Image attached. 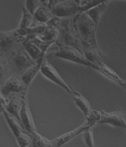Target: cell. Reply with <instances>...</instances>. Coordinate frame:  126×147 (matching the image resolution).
Returning a JSON list of instances; mask_svg holds the SVG:
<instances>
[{"instance_id": "obj_1", "label": "cell", "mask_w": 126, "mask_h": 147, "mask_svg": "<svg viewBox=\"0 0 126 147\" xmlns=\"http://www.w3.org/2000/svg\"><path fill=\"white\" fill-rule=\"evenodd\" d=\"M72 21L76 32L83 46V51L86 49H100L96 40L97 27L87 13L85 11L79 12L74 18H72Z\"/></svg>"}, {"instance_id": "obj_2", "label": "cell", "mask_w": 126, "mask_h": 147, "mask_svg": "<svg viewBox=\"0 0 126 147\" xmlns=\"http://www.w3.org/2000/svg\"><path fill=\"white\" fill-rule=\"evenodd\" d=\"M45 57L48 60L50 58L54 57H59L64 60L69 61L74 63L80 64L82 65H85L87 67H90L96 69L98 72H101V70L99 67L93 63H91L90 61H88L84 56V53H82L77 49L69 47V46L59 45L54 42L52 45L46 51Z\"/></svg>"}, {"instance_id": "obj_3", "label": "cell", "mask_w": 126, "mask_h": 147, "mask_svg": "<svg viewBox=\"0 0 126 147\" xmlns=\"http://www.w3.org/2000/svg\"><path fill=\"white\" fill-rule=\"evenodd\" d=\"M55 43L72 47L83 53V46L73 26L72 18H61L59 34Z\"/></svg>"}, {"instance_id": "obj_4", "label": "cell", "mask_w": 126, "mask_h": 147, "mask_svg": "<svg viewBox=\"0 0 126 147\" xmlns=\"http://www.w3.org/2000/svg\"><path fill=\"white\" fill-rule=\"evenodd\" d=\"M25 37L16 30L0 32V53L11 56L14 51L22 45Z\"/></svg>"}, {"instance_id": "obj_5", "label": "cell", "mask_w": 126, "mask_h": 147, "mask_svg": "<svg viewBox=\"0 0 126 147\" xmlns=\"http://www.w3.org/2000/svg\"><path fill=\"white\" fill-rule=\"evenodd\" d=\"M10 57L12 61L14 72L20 75L36 62L32 58L22 45L13 52Z\"/></svg>"}, {"instance_id": "obj_6", "label": "cell", "mask_w": 126, "mask_h": 147, "mask_svg": "<svg viewBox=\"0 0 126 147\" xmlns=\"http://www.w3.org/2000/svg\"><path fill=\"white\" fill-rule=\"evenodd\" d=\"M28 88V87L24 84L21 76L14 73L2 85L1 95L8 98L12 94H24L27 92Z\"/></svg>"}, {"instance_id": "obj_7", "label": "cell", "mask_w": 126, "mask_h": 147, "mask_svg": "<svg viewBox=\"0 0 126 147\" xmlns=\"http://www.w3.org/2000/svg\"><path fill=\"white\" fill-rule=\"evenodd\" d=\"M40 72L47 80H51V82H53L55 84H57L58 86L62 87V89L66 90L67 93H74L75 90H73L70 86H69L68 84H66V81L62 78V76L58 73V72L55 69L54 66L49 62V61H48V59L46 57H44V59L43 61L42 65H41Z\"/></svg>"}, {"instance_id": "obj_8", "label": "cell", "mask_w": 126, "mask_h": 147, "mask_svg": "<svg viewBox=\"0 0 126 147\" xmlns=\"http://www.w3.org/2000/svg\"><path fill=\"white\" fill-rule=\"evenodd\" d=\"M54 17L59 18H69L80 12L77 0H64L51 8Z\"/></svg>"}, {"instance_id": "obj_9", "label": "cell", "mask_w": 126, "mask_h": 147, "mask_svg": "<svg viewBox=\"0 0 126 147\" xmlns=\"http://www.w3.org/2000/svg\"><path fill=\"white\" fill-rule=\"evenodd\" d=\"M101 111V119L99 123H107L117 127L126 128V113L121 107L117 108L114 112L106 113Z\"/></svg>"}, {"instance_id": "obj_10", "label": "cell", "mask_w": 126, "mask_h": 147, "mask_svg": "<svg viewBox=\"0 0 126 147\" xmlns=\"http://www.w3.org/2000/svg\"><path fill=\"white\" fill-rule=\"evenodd\" d=\"M61 18L54 17L47 23V28H46L44 32L42 35H40L39 37V39L44 42H47L48 44H53L56 42L58 39V36L59 34V28H60Z\"/></svg>"}, {"instance_id": "obj_11", "label": "cell", "mask_w": 126, "mask_h": 147, "mask_svg": "<svg viewBox=\"0 0 126 147\" xmlns=\"http://www.w3.org/2000/svg\"><path fill=\"white\" fill-rule=\"evenodd\" d=\"M26 94L24 96V98L22 101V105H21V110H20V120L25 131L28 132L31 135H35L37 131H36L34 120L32 117V113L28 107Z\"/></svg>"}, {"instance_id": "obj_12", "label": "cell", "mask_w": 126, "mask_h": 147, "mask_svg": "<svg viewBox=\"0 0 126 147\" xmlns=\"http://www.w3.org/2000/svg\"><path fill=\"white\" fill-rule=\"evenodd\" d=\"M27 94H12L7 98L8 102L6 104V111L14 117H15L18 120H20V110H21L22 101L24 96Z\"/></svg>"}, {"instance_id": "obj_13", "label": "cell", "mask_w": 126, "mask_h": 147, "mask_svg": "<svg viewBox=\"0 0 126 147\" xmlns=\"http://www.w3.org/2000/svg\"><path fill=\"white\" fill-rule=\"evenodd\" d=\"M89 127L93 126L91 125L90 123H88L87 120H86L81 126H80L77 128L72 130V131H70L66 132V133L63 134V135H62L59 137H58L57 138L52 140L53 146H62V145L66 144V142L70 141L73 138H75L77 135H78L79 134L82 133L87 127Z\"/></svg>"}, {"instance_id": "obj_14", "label": "cell", "mask_w": 126, "mask_h": 147, "mask_svg": "<svg viewBox=\"0 0 126 147\" xmlns=\"http://www.w3.org/2000/svg\"><path fill=\"white\" fill-rule=\"evenodd\" d=\"M14 73V72L10 56L0 53V84L3 85L4 82Z\"/></svg>"}, {"instance_id": "obj_15", "label": "cell", "mask_w": 126, "mask_h": 147, "mask_svg": "<svg viewBox=\"0 0 126 147\" xmlns=\"http://www.w3.org/2000/svg\"><path fill=\"white\" fill-rule=\"evenodd\" d=\"M46 54V53H45ZM45 57V54L39 58V60L36 61V62L33 65L29 67L28 69H26L22 74H21V78L24 82V84L27 85V87H29L31 83L33 82L34 78L36 77V75L38 74V72H40V68L41 65L43 63V61Z\"/></svg>"}, {"instance_id": "obj_16", "label": "cell", "mask_w": 126, "mask_h": 147, "mask_svg": "<svg viewBox=\"0 0 126 147\" xmlns=\"http://www.w3.org/2000/svg\"><path fill=\"white\" fill-rule=\"evenodd\" d=\"M3 115H4V117L6 120V123L9 125V128H10L11 131L16 138H18L21 134H22L23 132L25 131V129L24 128L21 121L18 120L15 117L9 114V113H7L6 110L3 112Z\"/></svg>"}, {"instance_id": "obj_17", "label": "cell", "mask_w": 126, "mask_h": 147, "mask_svg": "<svg viewBox=\"0 0 126 147\" xmlns=\"http://www.w3.org/2000/svg\"><path fill=\"white\" fill-rule=\"evenodd\" d=\"M110 1H105L103 3H101L96 5V6L91 7V9H87L85 12L87 13V14L91 18V19L94 21V23L96 24V27H98L102 14L105 11L106 7L108 6V3Z\"/></svg>"}, {"instance_id": "obj_18", "label": "cell", "mask_w": 126, "mask_h": 147, "mask_svg": "<svg viewBox=\"0 0 126 147\" xmlns=\"http://www.w3.org/2000/svg\"><path fill=\"white\" fill-rule=\"evenodd\" d=\"M33 16L36 21L41 23H48L51 19L54 18V15L51 12V8L48 6L40 5V6L33 13Z\"/></svg>"}, {"instance_id": "obj_19", "label": "cell", "mask_w": 126, "mask_h": 147, "mask_svg": "<svg viewBox=\"0 0 126 147\" xmlns=\"http://www.w3.org/2000/svg\"><path fill=\"white\" fill-rule=\"evenodd\" d=\"M22 46L33 60H35L36 61L39 60L46 53V51H42L36 43H34L30 39H25L24 42H22Z\"/></svg>"}, {"instance_id": "obj_20", "label": "cell", "mask_w": 126, "mask_h": 147, "mask_svg": "<svg viewBox=\"0 0 126 147\" xmlns=\"http://www.w3.org/2000/svg\"><path fill=\"white\" fill-rule=\"evenodd\" d=\"M73 94H74L73 99H74V102H75L76 105H77L78 108L84 113V116H86L88 113V112L91 109L89 102L78 91H76L75 90Z\"/></svg>"}, {"instance_id": "obj_21", "label": "cell", "mask_w": 126, "mask_h": 147, "mask_svg": "<svg viewBox=\"0 0 126 147\" xmlns=\"http://www.w3.org/2000/svg\"><path fill=\"white\" fill-rule=\"evenodd\" d=\"M35 20L34 16L31 12H29L25 7L22 6V18H21V23L19 24L18 28L23 29L27 28L33 24V21Z\"/></svg>"}, {"instance_id": "obj_22", "label": "cell", "mask_w": 126, "mask_h": 147, "mask_svg": "<svg viewBox=\"0 0 126 147\" xmlns=\"http://www.w3.org/2000/svg\"><path fill=\"white\" fill-rule=\"evenodd\" d=\"M31 146H53V143H52V140H49L48 138L36 132L35 135H32Z\"/></svg>"}, {"instance_id": "obj_23", "label": "cell", "mask_w": 126, "mask_h": 147, "mask_svg": "<svg viewBox=\"0 0 126 147\" xmlns=\"http://www.w3.org/2000/svg\"><path fill=\"white\" fill-rule=\"evenodd\" d=\"M105 1H110V0H77V6H78L80 12L86 11L91 9V7L98 5L99 3H103Z\"/></svg>"}, {"instance_id": "obj_24", "label": "cell", "mask_w": 126, "mask_h": 147, "mask_svg": "<svg viewBox=\"0 0 126 147\" xmlns=\"http://www.w3.org/2000/svg\"><path fill=\"white\" fill-rule=\"evenodd\" d=\"M86 120L91 125L95 126L96 124L99 123L101 119V111L100 110H95L91 109L86 116Z\"/></svg>"}, {"instance_id": "obj_25", "label": "cell", "mask_w": 126, "mask_h": 147, "mask_svg": "<svg viewBox=\"0 0 126 147\" xmlns=\"http://www.w3.org/2000/svg\"><path fill=\"white\" fill-rule=\"evenodd\" d=\"M84 139L85 143L87 146L91 147H93L95 146L94 144V135H93V129L92 127H87L84 131Z\"/></svg>"}, {"instance_id": "obj_26", "label": "cell", "mask_w": 126, "mask_h": 147, "mask_svg": "<svg viewBox=\"0 0 126 147\" xmlns=\"http://www.w3.org/2000/svg\"><path fill=\"white\" fill-rule=\"evenodd\" d=\"M40 5L41 3L39 0H25V8L33 14Z\"/></svg>"}, {"instance_id": "obj_27", "label": "cell", "mask_w": 126, "mask_h": 147, "mask_svg": "<svg viewBox=\"0 0 126 147\" xmlns=\"http://www.w3.org/2000/svg\"><path fill=\"white\" fill-rule=\"evenodd\" d=\"M7 102H8L7 98H5L3 95L0 96V113H3V112L6 110Z\"/></svg>"}, {"instance_id": "obj_28", "label": "cell", "mask_w": 126, "mask_h": 147, "mask_svg": "<svg viewBox=\"0 0 126 147\" xmlns=\"http://www.w3.org/2000/svg\"><path fill=\"white\" fill-rule=\"evenodd\" d=\"M62 0H50V2H49V4H48V6L51 8L52 6H54L55 4H57V3H60L62 2Z\"/></svg>"}, {"instance_id": "obj_29", "label": "cell", "mask_w": 126, "mask_h": 147, "mask_svg": "<svg viewBox=\"0 0 126 147\" xmlns=\"http://www.w3.org/2000/svg\"><path fill=\"white\" fill-rule=\"evenodd\" d=\"M39 2L41 3V5H44V6H48L50 0H39Z\"/></svg>"}, {"instance_id": "obj_30", "label": "cell", "mask_w": 126, "mask_h": 147, "mask_svg": "<svg viewBox=\"0 0 126 147\" xmlns=\"http://www.w3.org/2000/svg\"><path fill=\"white\" fill-rule=\"evenodd\" d=\"M120 85L122 87H124V88H125L126 90V82L125 81V80H121V82Z\"/></svg>"}, {"instance_id": "obj_31", "label": "cell", "mask_w": 126, "mask_h": 147, "mask_svg": "<svg viewBox=\"0 0 126 147\" xmlns=\"http://www.w3.org/2000/svg\"><path fill=\"white\" fill-rule=\"evenodd\" d=\"M1 89H2V84H0V95H1Z\"/></svg>"}, {"instance_id": "obj_32", "label": "cell", "mask_w": 126, "mask_h": 147, "mask_svg": "<svg viewBox=\"0 0 126 147\" xmlns=\"http://www.w3.org/2000/svg\"><path fill=\"white\" fill-rule=\"evenodd\" d=\"M62 1H64V0H62Z\"/></svg>"}, {"instance_id": "obj_33", "label": "cell", "mask_w": 126, "mask_h": 147, "mask_svg": "<svg viewBox=\"0 0 126 147\" xmlns=\"http://www.w3.org/2000/svg\"><path fill=\"white\" fill-rule=\"evenodd\" d=\"M0 96H1V95H0Z\"/></svg>"}]
</instances>
